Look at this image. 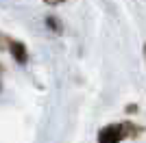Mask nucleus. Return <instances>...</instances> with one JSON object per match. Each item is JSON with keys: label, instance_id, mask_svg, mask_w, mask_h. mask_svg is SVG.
Wrapping results in <instances>:
<instances>
[{"label": "nucleus", "instance_id": "obj_2", "mask_svg": "<svg viewBox=\"0 0 146 143\" xmlns=\"http://www.w3.org/2000/svg\"><path fill=\"white\" fill-rule=\"evenodd\" d=\"M9 48H11V52H13V56L20 61V63H24L26 61V52H24V46L20 41H11L9 43Z\"/></svg>", "mask_w": 146, "mask_h": 143}, {"label": "nucleus", "instance_id": "obj_1", "mask_svg": "<svg viewBox=\"0 0 146 143\" xmlns=\"http://www.w3.org/2000/svg\"><path fill=\"white\" fill-rule=\"evenodd\" d=\"M124 139V126H105L103 130L98 132V143H118Z\"/></svg>", "mask_w": 146, "mask_h": 143}]
</instances>
